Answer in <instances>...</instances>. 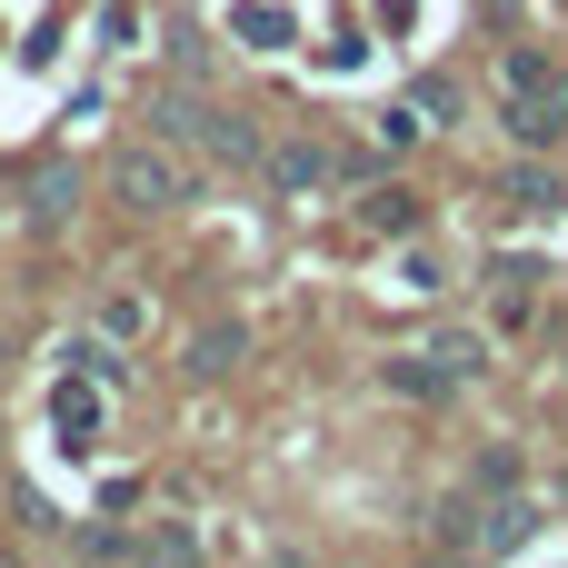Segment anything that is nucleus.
Listing matches in <instances>:
<instances>
[{
    "mask_svg": "<svg viewBox=\"0 0 568 568\" xmlns=\"http://www.w3.org/2000/svg\"><path fill=\"white\" fill-rule=\"evenodd\" d=\"M160 140H190V150H210V160H260L250 120H230V110H200V100H160Z\"/></svg>",
    "mask_w": 568,
    "mask_h": 568,
    "instance_id": "obj_1",
    "label": "nucleus"
},
{
    "mask_svg": "<svg viewBox=\"0 0 568 568\" xmlns=\"http://www.w3.org/2000/svg\"><path fill=\"white\" fill-rule=\"evenodd\" d=\"M120 200H130V210H170V200H190V170H180V150H170V140H140V150H120Z\"/></svg>",
    "mask_w": 568,
    "mask_h": 568,
    "instance_id": "obj_2",
    "label": "nucleus"
},
{
    "mask_svg": "<svg viewBox=\"0 0 568 568\" xmlns=\"http://www.w3.org/2000/svg\"><path fill=\"white\" fill-rule=\"evenodd\" d=\"M270 190H290V200H310V190H329V150H310V140H290V150H270Z\"/></svg>",
    "mask_w": 568,
    "mask_h": 568,
    "instance_id": "obj_3",
    "label": "nucleus"
},
{
    "mask_svg": "<svg viewBox=\"0 0 568 568\" xmlns=\"http://www.w3.org/2000/svg\"><path fill=\"white\" fill-rule=\"evenodd\" d=\"M499 90H509V100H549V60H539V50H509Z\"/></svg>",
    "mask_w": 568,
    "mask_h": 568,
    "instance_id": "obj_4",
    "label": "nucleus"
},
{
    "mask_svg": "<svg viewBox=\"0 0 568 568\" xmlns=\"http://www.w3.org/2000/svg\"><path fill=\"white\" fill-rule=\"evenodd\" d=\"M359 220H369L379 240H399V230H409L419 210H409V190H369V200H359Z\"/></svg>",
    "mask_w": 568,
    "mask_h": 568,
    "instance_id": "obj_5",
    "label": "nucleus"
},
{
    "mask_svg": "<svg viewBox=\"0 0 568 568\" xmlns=\"http://www.w3.org/2000/svg\"><path fill=\"white\" fill-rule=\"evenodd\" d=\"M509 130H519V140H559V110H549V100H509Z\"/></svg>",
    "mask_w": 568,
    "mask_h": 568,
    "instance_id": "obj_6",
    "label": "nucleus"
},
{
    "mask_svg": "<svg viewBox=\"0 0 568 568\" xmlns=\"http://www.w3.org/2000/svg\"><path fill=\"white\" fill-rule=\"evenodd\" d=\"M60 210H70V170H40L30 180V220H60Z\"/></svg>",
    "mask_w": 568,
    "mask_h": 568,
    "instance_id": "obj_7",
    "label": "nucleus"
},
{
    "mask_svg": "<svg viewBox=\"0 0 568 568\" xmlns=\"http://www.w3.org/2000/svg\"><path fill=\"white\" fill-rule=\"evenodd\" d=\"M140 559H200V529H150Z\"/></svg>",
    "mask_w": 568,
    "mask_h": 568,
    "instance_id": "obj_8",
    "label": "nucleus"
},
{
    "mask_svg": "<svg viewBox=\"0 0 568 568\" xmlns=\"http://www.w3.org/2000/svg\"><path fill=\"white\" fill-rule=\"evenodd\" d=\"M140 320H150V310H140V300H100V329H110V339H130V329H140Z\"/></svg>",
    "mask_w": 568,
    "mask_h": 568,
    "instance_id": "obj_9",
    "label": "nucleus"
}]
</instances>
